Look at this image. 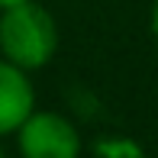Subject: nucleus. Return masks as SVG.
Returning a JSON list of instances; mask_svg holds the SVG:
<instances>
[{
  "instance_id": "obj_1",
  "label": "nucleus",
  "mask_w": 158,
  "mask_h": 158,
  "mask_svg": "<svg viewBox=\"0 0 158 158\" xmlns=\"http://www.w3.org/2000/svg\"><path fill=\"white\" fill-rule=\"evenodd\" d=\"M58 52V23L39 0L0 10V55L23 71H39Z\"/></svg>"
},
{
  "instance_id": "obj_2",
  "label": "nucleus",
  "mask_w": 158,
  "mask_h": 158,
  "mask_svg": "<svg viewBox=\"0 0 158 158\" xmlns=\"http://www.w3.org/2000/svg\"><path fill=\"white\" fill-rule=\"evenodd\" d=\"M13 135L26 158H74L84 148L77 126L55 110H32Z\"/></svg>"
},
{
  "instance_id": "obj_3",
  "label": "nucleus",
  "mask_w": 158,
  "mask_h": 158,
  "mask_svg": "<svg viewBox=\"0 0 158 158\" xmlns=\"http://www.w3.org/2000/svg\"><path fill=\"white\" fill-rule=\"evenodd\" d=\"M35 110V87L29 71L0 55V139L13 135L26 116Z\"/></svg>"
},
{
  "instance_id": "obj_4",
  "label": "nucleus",
  "mask_w": 158,
  "mask_h": 158,
  "mask_svg": "<svg viewBox=\"0 0 158 158\" xmlns=\"http://www.w3.org/2000/svg\"><path fill=\"white\" fill-rule=\"evenodd\" d=\"M94 152L110 155V158H139L142 145L132 142V139H100V142H94Z\"/></svg>"
},
{
  "instance_id": "obj_5",
  "label": "nucleus",
  "mask_w": 158,
  "mask_h": 158,
  "mask_svg": "<svg viewBox=\"0 0 158 158\" xmlns=\"http://www.w3.org/2000/svg\"><path fill=\"white\" fill-rule=\"evenodd\" d=\"M148 32H152V39L158 42V0L152 3V10H148Z\"/></svg>"
},
{
  "instance_id": "obj_6",
  "label": "nucleus",
  "mask_w": 158,
  "mask_h": 158,
  "mask_svg": "<svg viewBox=\"0 0 158 158\" xmlns=\"http://www.w3.org/2000/svg\"><path fill=\"white\" fill-rule=\"evenodd\" d=\"M10 3H23V0H0V10H3V6H10Z\"/></svg>"
},
{
  "instance_id": "obj_7",
  "label": "nucleus",
  "mask_w": 158,
  "mask_h": 158,
  "mask_svg": "<svg viewBox=\"0 0 158 158\" xmlns=\"http://www.w3.org/2000/svg\"><path fill=\"white\" fill-rule=\"evenodd\" d=\"M0 155H3V148H0Z\"/></svg>"
}]
</instances>
